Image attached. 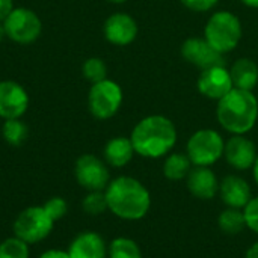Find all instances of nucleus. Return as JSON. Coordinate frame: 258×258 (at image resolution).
<instances>
[{
	"label": "nucleus",
	"mask_w": 258,
	"mask_h": 258,
	"mask_svg": "<svg viewBox=\"0 0 258 258\" xmlns=\"http://www.w3.org/2000/svg\"><path fill=\"white\" fill-rule=\"evenodd\" d=\"M204 38L219 53H228L237 47L242 38L240 20L228 11H219L207 21Z\"/></svg>",
	"instance_id": "nucleus-4"
},
{
	"label": "nucleus",
	"mask_w": 258,
	"mask_h": 258,
	"mask_svg": "<svg viewBox=\"0 0 258 258\" xmlns=\"http://www.w3.org/2000/svg\"><path fill=\"white\" fill-rule=\"evenodd\" d=\"M6 36V32H5V26H3V21H0V42L3 41V38Z\"/></svg>",
	"instance_id": "nucleus-35"
},
{
	"label": "nucleus",
	"mask_w": 258,
	"mask_h": 258,
	"mask_svg": "<svg viewBox=\"0 0 258 258\" xmlns=\"http://www.w3.org/2000/svg\"><path fill=\"white\" fill-rule=\"evenodd\" d=\"M242 3H245L249 8H258V0H242Z\"/></svg>",
	"instance_id": "nucleus-33"
},
{
	"label": "nucleus",
	"mask_w": 258,
	"mask_h": 258,
	"mask_svg": "<svg viewBox=\"0 0 258 258\" xmlns=\"http://www.w3.org/2000/svg\"><path fill=\"white\" fill-rule=\"evenodd\" d=\"M243 215H245L246 227L251 231H254V233L258 234V197L251 198V201L243 209Z\"/></svg>",
	"instance_id": "nucleus-28"
},
{
	"label": "nucleus",
	"mask_w": 258,
	"mask_h": 258,
	"mask_svg": "<svg viewBox=\"0 0 258 258\" xmlns=\"http://www.w3.org/2000/svg\"><path fill=\"white\" fill-rule=\"evenodd\" d=\"M82 73H83L85 79L89 80L94 85V83H98V82L106 79L107 67H106L103 59H100V57H89V59L85 60V63L82 67Z\"/></svg>",
	"instance_id": "nucleus-25"
},
{
	"label": "nucleus",
	"mask_w": 258,
	"mask_h": 258,
	"mask_svg": "<svg viewBox=\"0 0 258 258\" xmlns=\"http://www.w3.org/2000/svg\"><path fill=\"white\" fill-rule=\"evenodd\" d=\"M225 159L234 169L245 171L254 166L257 160V148L252 141L245 138L243 135H234L227 144L224 150Z\"/></svg>",
	"instance_id": "nucleus-13"
},
{
	"label": "nucleus",
	"mask_w": 258,
	"mask_h": 258,
	"mask_svg": "<svg viewBox=\"0 0 258 258\" xmlns=\"http://www.w3.org/2000/svg\"><path fill=\"white\" fill-rule=\"evenodd\" d=\"M38 258H70L67 251H60V249H48L45 252H42Z\"/></svg>",
	"instance_id": "nucleus-31"
},
{
	"label": "nucleus",
	"mask_w": 258,
	"mask_h": 258,
	"mask_svg": "<svg viewBox=\"0 0 258 258\" xmlns=\"http://www.w3.org/2000/svg\"><path fill=\"white\" fill-rule=\"evenodd\" d=\"M29 107V95L26 89L14 80L0 82V118H21Z\"/></svg>",
	"instance_id": "nucleus-11"
},
{
	"label": "nucleus",
	"mask_w": 258,
	"mask_h": 258,
	"mask_svg": "<svg viewBox=\"0 0 258 258\" xmlns=\"http://www.w3.org/2000/svg\"><path fill=\"white\" fill-rule=\"evenodd\" d=\"M218 227L222 233H225L228 236H236V234L242 233L243 228L246 227L243 210L231 209V207L225 209L218 218Z\"/></svg>",
	"instance_id": "nucleus-21"
},
{
	"label": "nucleus",
	"mask_w": 258,
	"mask_h": 258,
	"mask_svg": "<svg viewBox=\"0 0 258 258\" xmlns=\"http://www.w3.org/2000/svg\"><path fill=\"white\" fill-rule=\"evenodd\" d=\"M109 210L124 221L142 219L151 206L148 189L133 177H118L109 183L104 190Z\"/></svg>",
	"instance_id": "nucleus-1"
},
{
	"label": "nucleus",
	"mask_w": 258,
	"mask_h": 258,
	"mask_svg": "<svg viewBox=\"0 0 258 258\" xmlns=\"http://www.w3.org/2000/svg\"><path fill=\"white\" fill-rule=\"evenodd\" d=\"M82 207L91 216H98V215H103L106 210H109L104 192H89L83 198Z\"/></svg>",
	"instance_id": "nucleus-26"
},
{
	"label": "nucleus",
	"mask_w": 258,
	"mask_h": 258,
	"mask_svg": "<svg viewBox=\"0 0 258 258\" xmlns=\"http://www.w3.org/2000/svg\"><path fill=\"white\" fill-rule=\"evenodd\" d=\"M138 35V24L128 14H113L104 23V36L110 44L127 45L135 41Z\"/></svg>",
	"instance_id": "nucleus-14"
},
{
	"label": "nucleus",
	"mask_w": 258,
	"mask_h": 258,
	"mask_svg": "<svg viewBox=\"0 0 258 258\" xmlns=\"http://www.w3.org/2000/svg\"><path fill=\"white\" fill-rule=\"evenodd\" d=\"M186 8L192 9V11H197V12H204V11H209L212 9L218 0H180Z\"/></svg>",
	"instance_id": "nucleus-29"
},
{
	"label": "nucleus",
	"mask_w": 258,
	"mask_h": 258,
	"mask_svg": "<svg viewBox=\"0 0 258 258\" xmlns=\"http://www.w3.org/2000/svg\"><path fill=\"white\" fill-rule=\"evenodd\" d=\"M109 258H142L139 245L128 237H116L107 248Z\"/></svg>",
	"instance_id": "nucleus-22"
},
{
	"label": "nucleus",
	"mask_w": 258,
	"mask_h": 258,
	"mask_svg": "<svg viewBox=\"0 0 258 258\" xmlns=\"http://www.w3.org/2000/svg\"><path fill=\"white\" fill-rule=\"evenodd\" d=\"M216 116L230 133L245 135L254 128L258 118V101L252 91L233 88L218 101Z\"/></svg>",
	"instance_id": "nucleus-3"
},
{
	"label": "nucleus",
	"mask_w": 258,
	"mask_h": 258,
	"mask_svg": "<svg viewBox=\"0 0 258 258\" xmlns=\"http://www.w3.org/2000/svg\"><path fill=\"white\" fill-rule=\"evenodd\" d=\"M107 2H112V3H124L127 0H107Z\"/></svg>",
	"instance_id": "nucleus-36"
},
{
	"label": "nucleus",
	"mask_w": 258,
	"mask_h": 258,
	"mask_svg": "<svg viewBox=\"0 0 258 258\" xmlns=\"http://www.w3.org/2000/svg\"><path fill=\"white\" fill-rule=\"evenodd\" d=\"M74 174L77 183L88 192H104L110 183L106 163L94 154L80 156L76 162Z\"/></svg>",
	"instance_id": "nucleus-9"
},
{
	"label": "nucleus",
	"mask_w": 258,
	"mask_h": 258,
	"mask_svg": "<svg viewBox=\"0 0 258 258\" xmlns=\"http://www.w3.org/2000/svg\"><path fill=\"white\" fill-rule=\"evenodd\" d=\"M54 221L47 215L42 206H32L24 209L14 221V236L27 245L39 243L53 231Z\"/></svg>",
	"instance_id": "nucleus-5"
},
{
	"label": "nucleus",
	"mask_w": 258,
	"mask_h": 258,
	"mask_svg": "<svg viewBox=\"0 0 258 258\" xmlns=\"http://www.w3.org/2000/svg\"><path fill=\"white\" fill-rule=\"evenodd\" d=\"M121 103L122 91L113 80L104 79L98 83H94L89 89L88 106L91 113L98 119L112 118L119 110Z\"/></svg>",
	"instance_id": "nucleus-7"
},
{
	"label": "nucleus",
	"mask_w": 258,
	"mask_h": 258,
	"mask_svg": "<svg viewBox=\"0 0 258 258\" xmlns=\"http://www.w3.org/2000/svg\"><path fill=\"white\" fill-rule=\"evenodd\" d=\"M14 9V0H0V21H5V18L12 12Z\"/></svg>",
	"instance_id": "nucleus-30"
},
{
	"label": "nucleus",
	"mask_w": 258,
	"mask_h": 258,
	"mask_svg": "<svg viewBox=\"0 0 258 258\" xmlns=\"http://www.w3.org/2000/svg\"><path fill=\"white\" fill-rule=\"evenodd\" d=\"M252 169H254V180H255V183L258 184V156L255 163H254V166H252Z\"/></svg>",
	"instance_id": "nucleus-34"
},
{
	"label": "nucleus",
	"mask_w": 258,
	"mask_h": 258,
	"mask_svg": "<svg viewBox=\"0 0 258 258\" xmlns=\"http://www.w3.org/2000/svg\"><path fill=\"white\" fill-rule=\"evenodd\" d=\"M6 36L18 44H30L41 35L39 17L27 8H14L3 21Z\"/></svg>",
	"instance_id": "nucleus-8"
},
{
	"label": "nucleus",
	"mask_w": 258,
	"mask_h": 258,
	"mask_svg": "<svg viewBox=\"0 0 258 258\" xmlns=\"http://www.w3.org/2000/svg\"><path fill=\"white\" fill-rule=\"evenodd\" d=\"M225 150L222 136L210 128L195 132L187 142V157L195 166H212Z\"/></svg>",
	"instance_id": "nucleus-6"
},
{
	"label": "nucleus",
	"mask_w": 258,
	"mask_h": 258,
	"mask_svg": "<svg viewBox=\"0 0 258 258\" xmlns=\"http://www.w3.org/2000/svg\"><path fill=\"white\" fill-rule=\"evenodd\" d=\"M230 74L234 88L252 91L258 82V65L251 59L242 57L234 62Z\"/></svg>",
	"instance_id": "nucleus-19"
},
{
	"label": "nucleus",
	"mask_w": 258,
	"mask_h": 258,
	"mask_svg": "<svg viewBox=\"0 0 258 258\" xmlns=\"http://www.w3.org/2000/svg\"><path fill=\"white\" fill-rule=\"evenodd\" d=\"M70 258H107L104 239L95 231L79 233L67 249Z\"/></svg>",
	"instance_id": "nucleus-15"
},
{
	"label": "nucleus",
	"mask_w": 258,
	"mask_h": 258,
	"mask_svg": "<svg viewBox=\"0 0 258 258\" xmlns=\"http://www.w3.org/2000/svg\"><path fill=\"white\" fill-rule=\"evenodd\" d=\"M29 245L18 237L5 239L0 243V258H29Z\"/></svg>",
	"instance_id": "nucleus-24"
},
{
	"label": "nucleus",
	"mask_w": 258,
	"mask_h": 258,
	"mask_svg": "<svg viewBox=\"0 0 258 258\" xmlns=\"http://www.w3.org/2000/svg\"><path fill=\"white\" fill-rule=\"evenodd\" d=\"M181 56L192 65L207 70L212 67H225L224 54L215 50L206 38H189L181 45Z\"/></svg>",
	"instance_id": "nucleus-10"
},
{
	"label": "nucleus",
	"mask_w": 258,
	"mask_h": 258,
	"mask_svg": "<svg viewBox=\"0 0 258 258\" xmlns=\"http://www.w3.org/2000/svg\"><path fill=\"white\" fill-rule=\"evenodd\" d=\"M219 195L225 206L240 210H243L252 198L248 181L237 175H227L219 183Z\"/></svg>",
	"instance_id": "nucleus-16"
},
{
	"label": "nucleus",
	"mask_w": 258,
	"mask_h": 258,
	"mask_svg": "<svg viewBox=\"0 0 258 258\" xmlns=\"http://www.w3.org/2000/svg\"><path fill=\"white\" fill-rule=\"evenodd\" d=\"M245 258H258V242H255V243L246 251Z\"/></svg>",
	"instance_id": "nucleus-32"
},
{
	"label": "nucleus",
	"mask_w": 258,
	"mask_h": 258,
	"mask_svg": "<svg viewBox=\"0 0 258 258\" xmlns=\"http://www.w3.org/2000/svg\"><path fill=\"white\" fill-rule=\"evenodd\" d=\"M187 189L198 200H212L219 192V181L209 166H197L187 175Z\"/></svg>",
	"instance_id": "nucleus-17"
},
{
	"label": "nucleus",
	"mask_w": 258,
	"mask_h": 258,
	"mask_svg": "<svg viewBox=\"0 0 258 258\" xmlns=\"http://www.w3.org/2000/svg\"><path fill=\"white\" fill-rule=\"evenodd\" d=\"M133 154H135V148L130 138H124V136L113 138L104 147V159L113 168L125 166L133 159Z\"/></svg>",
	"instance_id": "nucleus-18"
},
{
	"label": "nucleus",
	"mask_w": 258,
	"mask_h": 258,
	"mask_svg": "<svg viewBox=\"0 0 258 258\" xmlns=\"http://www.w3.org/2000/svg\"><path fill=\"white\" fill-rule=\"evenodd\" d=\"M130 141L135 153L148 159H159L168 154L177 142L174 122L162 115H151L141 119L132 132Z\"/></svg>",
	"instance_id": "nucleus-2"
},
{
	"label": "nucleus",
	"mask_w": 258,
	"mask_h": 258,
	"mask_svg": "<svg viewBox=\"0 0 258 258\" xmlns=\"http://www.w3.org/2000/svg\"><path fill=\"white\" fill-rule=\"evenodd\" d=\"M42 207H44V210L47 212V215H48L54 222L59 221V219H62V218L67 215V212H68V204H67V201H65L63 198H60V197H53V198L47 200V201L42 204Z\"/></svg>",
	"instance_id": "nucleus-27"
},
{
	"label": "nucleus",
	"mask_w": 258,
	"mask_h": 258,
	"mask_svg": "<svg viewBox=\"0 0 258 258\" xmlns=\"http://www.w3.org/2000/svg\"><path fill=\"white\" fill-rule=\"evenodd\" d=\"M190 165H192V162L187 157V154L174 153L165 160L163 174L171 181H180V180H183V178H186L189 175Z\"/></svg>",
	"instance_id": "nucleus-20"
},
{
	"label": "nucleus",
	"mask_w": 258,
	"mask_h": 258,
	"mask_svg": "<svg viewBox=\"0 0 258 258\" xmlns=\"http://www.w3.org/2000/svg\"><path fill=\"white\" fill-rule=\"evenodd\" d=\"M27 125L20 119V118H15V119H5V124L2 127V135H3V139L12 145V147H20L26 138H27Z\"/></svg>",
	"instance_id": "nucleus-23"
},
{
	"label": "nucleus",
	"mask_w": 258,
	"mask_h": 258,
	"mask_svg": "<svg viewBox=\"0 0 258 258\" xmlns=\"http://www.w3.org/2000/svg\"><path fill=\"white\" fill-rule=\"evenodd\" d=\"M234 88L231 74L225 67H212L203 70L198 77V89L200 92L210 100H221Z\"/></svg>",
	"instance_id": "nucleus-12"
}]
</instances>
